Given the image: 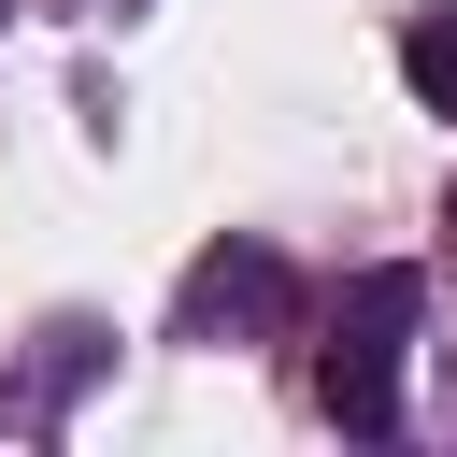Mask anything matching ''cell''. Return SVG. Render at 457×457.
<instances>
[{"label": "cell", "instance_id": "cell-1", "mask_svg": "<svg viewBox=\"0 0 457 457\" xmlns=\"http://www.w3.org/2000/svg\"><path fill=\"white\" fill-rule=\"evenodd\" d=\"M414 314H428L414 271H357V286H343V328H328V357H314V400H328L357 443L400 428V343H414Z\"/></svg>", "mask_w": 457, "mask_h": 457}, {"label": "cell", "instance_id": "cell-2", "mask_svg": "<svg viewBox=\"0 0 457 457\" xmlns=\"http://www.w3.org/2000/svg\"><path fill=\"white\" fill-rule=\"evenodd\" d=\"M214 314H286V271L271 257H200L186 271V328H214Z\"/></svg>", "mask_w": 457, "mask_h": 457}, {"label": "cell", "instance_id": "cell-3", "mask_svg": "<svg viewBox=\"0 0 457 457\" xmlns=\"http://www.w3.org/2000/svg\"><path fill=\"white\" fill-rule=\"evenodd\" d=\"M400 86H414L428 114H457V14H414V29H400Z\"/></svg>", "mask_w": 457, "mask_h": 457}]
</instances>
